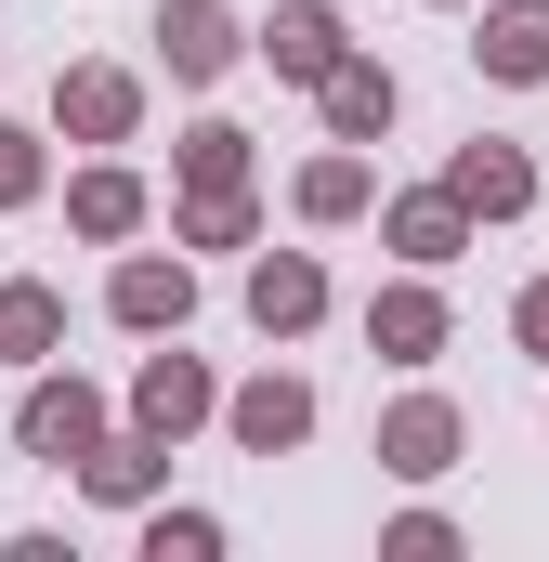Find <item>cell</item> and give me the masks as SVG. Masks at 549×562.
I'll use <instances>...</instances> for the list:
<instances>
[{
    "label": "cell",
    "mask_w": 549,
    "mask_h": 562,
    "mask_svg": "<svg viewBox=\"0 0 549 562\" xmlns=\"http://www.w3.org/2000/svg\"><path fill=\"white\" fill-rule=\"evenodd\" d=\"M183 170H197V183H236V170H249V132H223V119H210V132L183 144Z\"/></svg>",
    "instance_id": "cell-20"
},
{
    "label": "cell",
    "mask_w": 549,
    "mask_h": 562,
    "mask_svg": "<svg viewBox=\"0 0 549 562\" xmlns=\"http://www.w3.org/2000/svg\"><path fill=\"white\" fill-rule=\"evenodd\" d=\"M524 340H537V353H549V276L524 288Z\"/></svg>",
    "instance_id": "cell-22"
},
{
    "label": "cell",
    "mask_w": 549,
    "mask_h": 562,
    "mask_svg": "<svg viewBox=\"0 0 549 562\" xmlns=\"http://www.w3.org/2000/svg\"><path fill=\"white\" fill-rule=\"evenodd\" d=\"M301 210H314V223H354V210H367V157H314V170H301Z\"/></svg>",
    "instance_id": "cell-17"
},
{
    "label": "cell",
    "mask_w": 549,
    "mask_h": 562,
    "mask_svg": "<svg viewBox=\"0 0 549 562\" xmlns=\"http://www.w3.org/2000/svg\"><path fill=\"white\" fill-rule=\"evenodd\" d=\"M13 431H26V458H53V471H66V458H92V445H105V406H92L79 380H40Z\"/></svg>",
    "instance_id": "cell-1"
},
{
    "label": "cell",
    "mask_w": 549,
    "mask_h": 562,
    "mask_svg": "<svg viewBox=\"0 0 549 562\" xmlns=\"http://www.w3.org/2000/svg\"><path fill=\"white\" fill-rule=\"evenodd\" d=\"M157 458H170L157 431H144V445H92V458H79V484H92V497H144V484H157Z\"/></svg>",
    "instance_id": "cell-16"
},
{
    "label": "cell",
    "mask_w": 549,
    "mask_h": 562,
    "mask_svg": "<svg viewBox=\"0 0 549 562\" xmlns=\"http://www.w3.org/2000/svg\"><path fill=\"white\" fill-rule=\"evenodd\" d=\"M367 327H380V353H393V367H418V353L445 340V301H432V288H393V301H380Z\"/></svg>",
    "instance_id": "cell-12"
},
{
    "label": "cell",
    "mask_w": 549,
    "mask_h": 562,
    "mask_svg": "<svg viewBox=\"0 0 549 562\" xmlns=\"http://www.w3.org/2000/svg\"><path fill=\"white\" fill-rule=\"evenodd\" d=\"M66 210H79V236H132V223H144V183H132V170H92Z\"/></svg>",
    "instance_id": "cell-15"
},
{
    "label": "cell",
    "mask_w": 549,
    "mask_h": 562,
    "mask_svg": "<svg viewBox=\"0 0 549 562\" xmlns=\"http://www.w3.org/2000/svg\"><path fill=\"white\" fill-rule=\"evenodd\" d=\"M262 53H274V79H327V66H340V13H327V0H288L262 26Z\"/></svg>",
    "instance_id": "cell-5"
},
{
    "label": "cell",
    "mask_w": 549,
    "mask_h": 562,
    "mask_svg": "<svg viewBox=\"0 0 549 562\" xmlns=\"http://www.w3.org/2000/svg\"><path fill=\"white\" fill-rule=\"evenodd\" d=\"M327 119H340L354 144L393 132V79H380V66H327Z\"/></svg>",
    "instance_id": "cell-14"
},
{
    "label": "cell",
    "mask_w": 549,
    "mask_h": 562,
    "mask_svg": "<svg viewBox=\"0 0 549 562\" xmlns=\"http://www.w3.org/2000/svg\"><path fill=\"white\" fill-rule=\"evenodd\" d=\"M445 196H458V210H484V223H511V210L537 196V170H524L511 144H458V170H445Z\"/></svg>",
    "instance_id": "cell-3"
},
{
    "label": "cell",
    "mask_w": 549,
    "mask_h": 562,
    "mask_svg": "<svg viewBox=\"0 0 549 562\" xmlns=\"http://www.w3.org/2000/svg\"><path fill=\"white\" fill-rule=\"evenodd\" d=\"M458 236H471L458 196H406V210H393V249H406V262H458Z\"/></svg>",
    "instance_id": "cell-11"
},
{
    "label": "cell",
    "mask_w": 549,
    "mask_h": 562,
    "mask_svg": "<svg viewBox=\"0 0 549 562\" xmlns=\"http://www.w3.org/2000/svg\"><path fill=\"white\" fill-rule=\"evenodd\" d=\"M183 236H197V249H236V236H249V210H236V183H197V210H183Z\"/></svg>",
    "instance_id": "cell-19"
},
{
    "label": "cell",
    "mask_w": 549,
    "mask_h": 562,
    "mask_svg": "<svg viewBox=\"0 0 549 562\" xmlns=\"http://www.w3.org/2000/svg\"><path fill=\"white\" fill-rule=\"evenodd\" d=\"M157 40H170V79H223V66H236L223 0H157Z\"/></svg>",
    "instance_id": "cell-4"
},
{
    "label": "cell",
    "mask_w": 549,
    "mask_h": 562,
    "mask_svg": "<svg viewBox=\"0 0 549 562\" xmlns=\"http://www.w3.org/2000/svg\"><path fill=\"white\" fill-rule=\"evenodd\" d=\"M13 196H40V144L26 132H0V210H13Z\"/></svg>",
    "instance_id": "cell-21"
},
{
    "label": "cell",
    "mask_w": 549,
    "mask_h": 562,
    "mask_svg": "<svg viewBox=\"0 0 549 562\" xmlns=\"http://www.w3.org/2000/svg\"><path fill=\"white\" fill-rule=\"evenodd\" d=\"M53 340H66L53 288H0V353H53Z\"/></svg>",
    "instance_id": "cell-18"
},
{
    "label": "cell",
    "mask_w": 549,
    "mask_h": 562,
    "mask_svg": "<svg viewBox=\"0 0 549 562\" xmlns=\"http://www.w3.org/2000/svg\"><path fill=\"white\" fill-rule=\"evenodd\" d=\"M249 314H262L274 340H288V327H314V314H327V276H314L301 249H274L262 276H249Z\"/></svg>",
    "instance_id": "cell-7"
},
{
    "label": "cell",
    "mask_w": 549,
    "mask_h": 562,
    "mask_svg": "<svg viewBox=\"0 0 549 562\" xmlns=\"http://www.w3.org/2000/svg\"><path fill=\"white\" fill-rule=\"evenodd\" d=\"M132 419L157 431V445H170V431H197V419H210V367L157 353V367H144V393H132Z\"/></svg>",
    "instance_id": "cell-6"
},
{
    "label": "cell",
    "mask_w": 549,
    "mask_h": 562,
    "mask_svg": "<svg viewBox=\"0 0 549 562\" xmlns=\"http://www.w3.org/2000/svg\"><path fill=\"white\" fill-rule=\"evenodd\" d=\"M301 431H314V393H301V380H249V393H236V445H249V458L301 445Z\"/></svg>",
    "instance_id": "cell-8"
},
{
    "label": "cell",
    "mask_w": 549,
    "mask_h": 562,
    "mask_svg": "<svg viewBox=\"0 0 549 562\" xmlns=\"http://www.w3.org/2000/svg\"><path fill=\"white\" fill-rule=\"evenodd\" d=\"M105 301H119V327H183L197 276H183V262H119V288H105Z\"/></svg>",
    "instance_id": "cell-9"
},
{
    "label": "cell",
    "mask_w": 549,
    "mask_h": 562,
    "mask_svg": "<svg viewBox=\"0 0 549 562\" xmlns=\"http://www.w3.org/2000/svg\"><path fill=\"white\" fill-rule=\"evenodd\" d=\"M380 458H393V471H445V458H458V419H445V406H432V393H418L406 419L380 431Z\"/></svg>",
    "instance_id": "cell-13"
},
{
    "label": "cell",
    "mask_w": 549,
    "mask_h": 562,
    "mask_svg": "<svg viewBox=\"0 0 549 562\" xmlns=\"http://www.w3.org/2000/svg\"><path fill=\"white\" fill-rule=\"evenodd\" d=\"M471 53H484V79H549V0H497L471 26Z\"/></svg>",
    "instance_id": "cell-2"
},
{
    "label": "cell",
    "mask_w": 549,
    "mask_h": 562,
    "mask_svg": "<svg viewBox=\"0 0 549 562\" xmlns=\"http://www.w3.org/2000/svg\"><path fill=\"white\" fill-rule=\"evenodd\" d=\"M66 132L119 144V132H132V79H119V66H79V79H66Z\"/></svg>",
    "instance_id": "cell-10"
}]
</instances>
